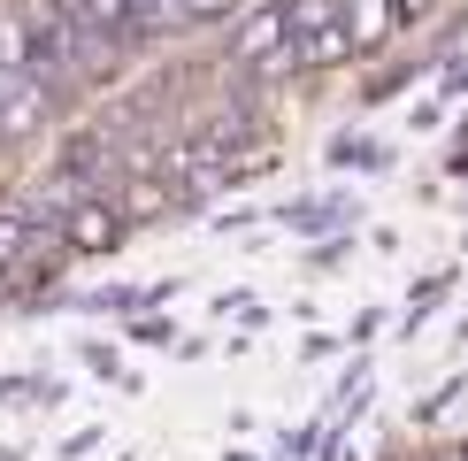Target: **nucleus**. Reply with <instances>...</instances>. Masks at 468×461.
<instances>
[{"instance_id": "f257e3e1", "label": "nucleus", "mask_w": 468, "mask_h": 461, "mask_svg": "<svg viewBox=\"0 0 468 461\" xmlns=\"http://www.w3.org/2000/svg\"><path fill=\"white\" fill-rule=\"evenodd\" d=\"M24 24H31V54H38V77L54 92L62 85H85V77H108L115 70V38L92 24L77 0H24Z\"/></svg>"}, {"instance_id": "f03ea898", "label": "nucleus", "mask_w": 468, "mask_h": 461, "mask_svg": "<svg viewBox=\"0 0 468 461\" xmlns=\"http://www.w3.org/2000/svg\"><path fill=\"white\" fill-rule=\"evenodd\" d=\"M292 0H269L261 16H246V31H239V62H253V70H300L292 62Z\"/></svg>"}, {"instance_id": "7ed1b4c3", "label": "nucleus", "mask_w": 468, "mask_h": 461, "mask_svg": "<svg viewBox=\"0 0 468 461\" xmlns=\"http://www.w3.org/2000/svg\"><path fill=\"white\" fill-rule=\"evenodd\" d=\"M54 108V85L38 70H0V139H24L38 131V115Z\"/></svg>"}, {"instance_id": "20e7f679", "label": "nucleus", "mask_w": 468, "mask_h": 461, "mask_svg": "<svg viewBox=\"0 0 468 461\" xmlns=\"http://www.w3.org/2000/svg\"><path fill=\"white\" fill-rule=\"evenodd\" d=\"M115 230H123V216H115L108 200H77L62 216V246H77V254H108Z\"/></svg>"}, {"instance_id": "39448f33", "label": "nucleus", "mask_w": 468, "mask_h": 461, "mask_svg": "<svg viewBox=\"0 0 468 461\" xmlns=\"http://www.w3.org/2000/svg\"><path fill=\"white\" fill-rule=\"evenodd\" d=\"M0 70H38L31 24H24V0H0Z\"/></svg>"}, {"instance_id": "423d86ee", "label": "nucleus", "mask_w": 468, "mask_h": 461, "mask_svg": "<svg viewBox=\"0 0 468 461\" xmlns=\"http://www.w3.org/2000/svg\"><path fill=\"white\" fill-rule=\"evenodd\" d=\"M338 16H346V31H354V47H377V38L399 24L392 0H338Z\"/></svg>"}, {"instance_id": "0eeeda50", "label": "nucleus", "mask_w": 468, "mask_h": 461, "mask_svg": "<svg viewBox=\"0 0 468 461\" xmlns=\"http://www.w3.org/2000/svg\"><path fill=\"white\" fill-rule=\"evenodd\" d=\"M131 24H139V38H169V31H185L192 16H185V0H131Z\"/></svg>"}, {"instance_id": "6e6552de", "label": "nucleus", "mask_w": 468, "mask_h": 461, "mask_svg": "<svg viewBox=\"0 0 468 461\" xmlns=\"http://www.w3.org/2000/svg\"><path fill=\"white\" fill-rule=\"evenodd\" d=\"M77 8H85L92 24L115 38V47H123V38H139V24H131V0H77Z\"/></svg>"}, {"instance_id": "1a4fd4ad", "label": "nucleus", "mask_w": 468, "mask_h": 461, "mask_svg": "<svg viewBox=\"0 0 468 461\" xmlns=\"http://www.w3.org/2000/svg\"><path fill=\"white\" fill-rule=\"evenodd\" d=\"M239 8H246V0H185L192 24H223V16H239Z\"/></svg>"}, {"instance_id": "9d476101", "label": "nucleus", "mask_w": 468, "mask_h": 461, "mask_svg": "<svg viewBox=\"0 0 468 461\" xmlns=\"http://www.w3.org/2000/svg\"><path fill=\"white\" fill-rule=\"evenodd\" d=\"M422 8H431V0H399V16H422Z\"/></svg>"}]
</instances>
